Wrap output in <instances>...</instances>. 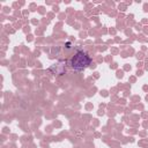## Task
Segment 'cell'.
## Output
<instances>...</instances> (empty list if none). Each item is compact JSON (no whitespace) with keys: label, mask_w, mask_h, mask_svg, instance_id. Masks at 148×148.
Wrapping results in <instances>:
<instances>
[{"label":"cell","mask_w":148,"mask_h":148,"mask_svg":"<svg viewBox=\"0 0 148 148\" xmlns=\"http://www.w3.org/2000/svg\"><path fill=\"white\" fill-rule=\"evenodd\" d=\"M90 62H91V58L84 51H77L71 59L72 68L76 69V71H82V69L87 68L90 65Z\"/></svg>","instance_id":"cell-1"}]
</instances>
